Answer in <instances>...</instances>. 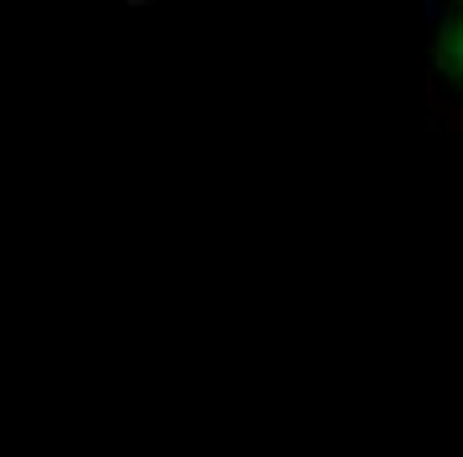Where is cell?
<instances>
[{
    "mask_svg": "<svg viewBox=\"0 0 463 457\" xmlns=\"http://www.w3.org/2000/svg\"><path fill=\"white\" fill-rule=\"evenodd\" d=\"M426 107L437 112V123H442L448 134H458V138H463V107H453V101H442V91H437V86H426Z\"/></svg>",
    "mask_w": 463,
    "mask_h": 457,
    "instance_id": "cell-1",
    "label": "cell"
},
{
    "mask_svg": "<svg viewBox=\"0 0 463 457\" xmlns=\"http://www.w3.org/2000/svg\"><path fill=\"white\" fill-rule=\"evenodd\" d=\"M453 64H463V27H458V38H453Z\"/></svg>",
    "mask_w": 463,
    "mask_h": 457,
    "instance_id": "cell-2",
    "label": "cell"
}]
</instances>
